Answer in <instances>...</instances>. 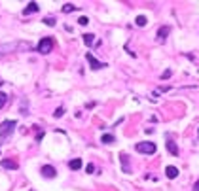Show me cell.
I'll list each match as a JSON object with an SVG mask.
<instances>
[{"instance_id":"1","label":"cell","mask_w":199,"mask_h":191,"mask_svg":"<svg viewBox=\"0 0 199 191\" xmlns=\"http://www.w3.org/2000/svg\"><path fill=\"white\" fill-rule=\"evenodd\" d=\"M15 125H17V121H13V119H6V121L0 123V140H4L6 136H10V134L13 133Z\"/></svg>"},{"instance_id":"2","label":"cell","mask_w":199,"mask_h":191,"mask_svg":"<svg viewBox=\"0 0 199 191\" xmlns=\"http://www.w3.org/2000/svg\"><path fill=\"white\" fill-rule=\"evenodd\" d=\"M135 150L140 152V153L150 155V153H156V144H154V142H138V144L135 146Z\"/></svg>"},{"instance_id":"3","label":"cell","mask_w":199,"mask_h":191,"mask_svg":"<svg viewBox=\"0 0 199 191\" xmlns=\"http://www.w3.org/2000/svg\"><path fill=\"white\" fill-rule=\"evenodd\" d=\"M51 49H53V40H51V38H42V40L38 42V47H36L38 53H44V55H46V53H49Z\"/></svg>"},{"instance_id":"4","label":"cell","mask_w":199,"mask_h":191,"mask_svg":"<svg viewBox=\"0 0 199 191\" xmlns=\"http://www.w3.org/2000/svg\"><path fill=\"white\" fill-rule=\"evenodd\" d=\"M85 59L89 61V65H91V68H93V70H101V68H104V66H106L104 62H99L91 53H87V55H85Z\"/></svg>"},{"instance_id":"5","label":"cell","mask_w":199,"mask_h":191,"mask_svg":"<svg viewBox=\"0 0 199 191\" xmlns=\"http://www.w3.org/2000/svg\"><path fill=\"white\" fill-rule=\"evenodd\" d=\"M42 176L44 178H55L57 176V170H55L51 165H46V166H42Z\"/></svg>"},{"instance_id":"6","label":"cell","mask_w":199,"mask_h":191,"mask_svg":"<svg viewBox=\"0 0 199 191\" xmlns=\"http://www.w3.org/2000/svg\"><path fill=\"white\" fill-rule=\"evenodd\" d=\"M38 10H40V8H38V4H36V2H29V4H27V8L23 10V15H30V13H36Z\"/></svg>"},{"instance_id":"7","label":"cell","mask_w":199,"mask_h":191,"mask_svg":"<svg viewBox=\"0 0 199 191\" xmlns=\"http://www.w3.org/2000/svg\"><path fill=\"white\" fill-rule=\"evenodd\" d=\"M119 159H121V166H123V170H125V172H131V166H129V155H127V153H121V155H119Z\"/></svg>"},{"instance_id":"8","label":"cell","mask_w":199,"mask_h":191,"mask_svg":"<svg viewBox=\"0 0 199 191\" xmlns=\"http://www.w3.org/2000/svg\"><path fill=\"white\" fill-rule=\"evenodd\" d=\"M165 174H167V178H169V180H174V178L178 176V169H176V166H167V169H165Z\"/></svg>"},{"instance_id":"9","label":"cell","mask_w":199,"mask_h":191,"mask_svg":"<svg viewBox=\"0 0 199 191\" xmlns=\"http://www.w3.org/2000/svg\"><path fill=\"white\" fill-rule=\"evenodd\" d=\"M2 166H4V169H8V170H15L19 165L15 161H11V159H2Z\"/></svg>"},{"instance_id":"10","label":"cell","mask_w":199,"mask_h":191,"mask_svg":"<svg viewBox=\"0 0 199 191\" xmlns=\"http://www.w3.org/2000/svg\"><path fill=\"white\" fill-rule=\"evenodd\" d=\"M169 34H171V27H161V29L157 30V38L161 40V42H163L167 36H169Z\"/></svg>"},{"instance_id":"11","label":"cell","mask_w":199,"mask_h":191,"mask_svg":"<svg viewBox=\"0 0 199 191\" xmlns=\"http://www.w3.org/2000/svg\"><path fill=\"white\" fill-rule=\"evenodd\" d=\"M68 166L72 170H80V169H82V159H72V161L68 163Z\"/></svg>"},{"instance_id":"12","label":"cell","mask_w":199,"mask_h":191,"mask_svg":"<svg viewBox=\"0 0 199 191\" xmlns=\"http://www.w3.org/2000/svg\"><path fill=\"white\" fill-rule=\"evenodd\" d=\"M167 150H169V152L173 153V155H178V148H176V144H174L173 140H169V142H167Z\"/></svg>"},{"instance_id":"13","label":"cell","mask_w":199,"mask_h":191,"mask_svg":"<svg viewBox=\"0 0 199 191\" xmlns=\"http://www.w3.org/2000/svg\"><path fill=\"white\" fill-rule=\"evenodd\" d=\"M83 42H85V46H93V44H95V36H93V34H89V32L83 34Z\"/></svg>"},{"instance_id":"14","label":"cell","mask_w":199,"mask_h":191,"mask_svg":"<svg viewBox=\"0 0 199 191\" xmlns=\"http://www.w3.org/2000/svg\"><path fill=\"white\" fill-rule=\"evenodd\" d=\"M101 142H104V144H112V142H114V136H112V134H102V136H101Z\"/></svg>"},{"instance_id":"15","label":"cell","mask_w":199,"mask_h":191,"mask_svg":"<svg viewBox=\"0 0 199 191\" xmlns=\"http://www.w3.org/2000/svg\"><path fill=\"white\" fill-rule=\"evenodd\" d=\"M74 10H76L74 4H65V6H63V13H70V11H74Z\"/></svg>"},{"instance_id":"16","label":"cell","mask_w":199,"mask_h":191,"mask_svg":"<svg viewBox=\"0 0 199 191\" xmlns=\"http://www.w3.org/2000/svg\"><path fill=\"white\" fill-rule=\"evenodd\" d=\"M135 23H137L138 27H144L146 25V17H144V15H138V17L135 19Z\"/></svg>"},{"instance_id":"17","label":"cell","mask_w":199,"mask_h":191,"mask_svg":"<svg viewBox=\"0 0 199 191\" xmlns=\"http://www.w3.org/2000/svg\"><path fill=\"white\" fill-rule=\"evenodd\" d=\"M8 102V97L4 93H0V108H4V104Z\"/></svg>"},{"instance_id":"18","label":"cell","mask_w":199,"mask_h":191,"mask_svg":"<svg viewBox=\"0 0 199 191\" xmlns=\"http://www.w3.org/2000/svg\"><path fill=\"white\" fill-rule=\"evenodd\" d=\"M44 23H46L47 27H53L55 25V19L53 17H46V19H44Z\"/></svg>"},{"instance_id":"19","label":"cell","mask_w":199,"mask_h":191,"mask_svg":"<svg viewBox=\"0 0 199 191\" xmlns=\"http://www.w3.org/2000/svg\"><path fill=\"white\" fill-rule=\"evenodd\" d=\"M63 114H65V110H63V108H57V110H55V117H63Z\"/></svg>"},{"instance_id":"20","label":"cell","mask_w":199,"mask_h":191,"mask_svg":"<svg viewBox=\"0 0 199 191\" xmlns=\"http://www.w3.org/2000/svg\"><path fill=\"white\" fill-rule=\"evenodd\" d=\"M87 23H89V19H87L85 15H82V17H80V25H87Z\"/></svg>"},{"instance_id":"21","label":"cell","mask_w":199,"mask_h":191,"mask_svg":"<svg viewBox=\"0 0 199 191\" xmlns=\"http://www.w3.org/2000/svg\"><path fill=\"white\" fill-rule=\"evenodd\" d=\"M85 170H87V172H89V174H93V170H95V166H93V165H91V163H89V165H87V166H85Z\"/></svg>"},{"instance_id":"22","label":"cell","mask_w":199,"mask_h":191,"mask_svg":"<svg viewBox=\"0 0 199 191\" xmlns=\"http://www.w3.org/2000/svg\"><path fill=\"white\" fill-rule=\"evenodd\" d=\"M169 76H171V70H165V72H163V76H161V78L165 79V78H169Z\"/></svg>"},{"instance_id":"23","label":"cell","mask_w":199,"mask_h":191,"mask_svg":"<svg viewBox=\"0 0 199 191\" xmlns=\"http://www.w3.org/2000/svg\"><path fill=\"white\" fill-rule=\"evenodd\" d=\"M193 191H199V180L195 182V185H193Z\"/></svg>"}]
</instances>
